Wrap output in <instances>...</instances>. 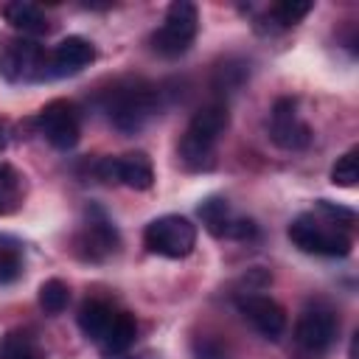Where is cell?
<instances>
[{
	"label": "cell",
	"instance_id": "1",
	"mask_svg": "<svg viewBox=\"0 0 359 359\" xmlns=\"http://www.w3.org/2000/svg\"><path fill=\"white\" fill-rule=\"evenodd\" d=\"M227 126H230V109L224 101H213V104H205L202 109H196L180 137V146H177L182 165L191 171H208L213 165L216 143L222 140Z\"/></svg>",
	"mask_w": 359,
	"mask_h": 359
},
{
	"label": "cell",
	"instance_id": "2",
	"mask_svg": "<svg viewBox=\"0 0 359 359\" xmlns=\"http://www.w3.org/2000/svg\"><path fill=\"white\" fill-rule=\"evenodd\" d=\"M157 109H160V93L151 84H143V81L118 87L107 101L109 121L123 135L140 132L157 115Z\"/></svg>",
	"mask_w": 359,
	"mask_h": 359
},
{
	"label": "cell",
	"instance_id": "3",
	"mask_svg": "<svg viewBox=\"0 0 359 359\" xmlns=\"http://www.w3.org/2000/svg\"><path fill=\"white\" fill-rule=\"evenodd\" d=\"M289 241L309 255H323V258H345L351 252V236L331 222H325L320 213H300L289 224Z\"/></svg>",
	"mask_w": 359,
	"mask_h": 359
},
{
	"label": "cell",
	"instance_id": "4",
	"mask_svg": "<svg viewBox=\"0 0 359 359\" xmlns=\"http://www.w3.org/2000/svg\"><path fill=\"white\" fill-rule=\"evenodd\" d=\"M199 31V11L191 0H174L163 17V25L151 34V50L165 56V59H177L182 56Z\"/></svg>",
	"mask_w": 359,
	"mask_h": 359
},
{
	"label": "cell",
	"instance_id": "5",
	"mask_svg": "<svg viewBox=\"0 0 359 359\" xmlns=\"http://www.w3.org/2000/svg\"><path fill=\"white\" fill-rule=\"evenodd\" d=\"M143 244L149 252H154L160 258H171V261L188 258L196 247V224L180 213L157 216L146 224Z\"/></svg>",
	"mask_w": 359,
	"mask_h": 359
},
{
	"label": "cell",
	"instance_id": "6",
	"mask_svg": "<svg viewBox=\"0 0 359 359\" xmlns=\"http://www.w3.org/2000/svg\"><path fill=\"white\" fill-rule=\"evenodd\" d=\"M0 76L8 84L42 81L48 79V50L28 36H14L0 42Z\"/></svg>",
	"mask_w": 359,
	"mask_h": 359
},
{
	"label": "cell",
	"instance_id": "7",
	"mask_svg": "<svg viewBox=\"0 0 359 359\" xmlns=\"http://www.w3.org/2000/svg\"><path fill=\"white\" fill-rule=\"evenodd\" d=\"M93 171L107 185H126L132 191H149L154 185V168H151V160L146 151H126L118 157H101Z\"/></svg>",
	"mask_w": 359,
	"mask_h": 359
},
{
	"label": "cell",
	"instance_id": "8",
	"mask_svg": "<svg viewBox=\"0 0 359 359\" xmlns=\"http://www.w3.org/2000/svg\"><path fill=\"white\" fill-rule=\"evenodd\" d=\"M36 126H39V135L59 151H70L81 135L79 109L73 101H65V98L45 104L36 115Z\"/></svg>",
	"mask_w": 359,
	"mask_h": 359
},
{
	"label": "cell",
	"instance_id": "9",
	"mask_svg": "<svg viewBox=\"0 0 359 359\" xmlns=\"http://www.w3.org/2000/svg\"><path fill=\"white\" fill-rule=\"evenodd\" d=\"M314 132L300 118L294 98H278L269 112V140L283 151H303L311 143Z\"/></svg>",
	"mask_w": 359,
	"mask_h": 359
},
{
	"label": "cell",
	"instance_id": "10",
	"mask_svg": "<svg viewBox=\"0 0 359 359\" xmlns=\"http://www.w3.org/2000/svg\"><path fill=\"white\" fill-rule=\"evenodd\" d=\"M337 331H339L337 314L320 303L303 309V314L294 323V339L309 353H320V351L331 348V342L337 339Z\"/></svg>",
	"mask_w": 359,
	"mask_h": 359
},
{
	"label": "cell",
	"instance_id": "11",
	"mask_svg": "<svg viewBox=\"0 0 359 359\" xmlns=\"http://www.w3.org/2000/svg\"><path fill=\"white\" fill-rule=\"evenodd\" d=\"M118 244H121V238H118L115 224L104 216L101 208H93L90 219L84 222L81 233L76 236V252L84 261H104L118 250Z\"/></svg>",
	"mask_w": 359,
	"mask_h": 359
},
{
	"label": "cell",
	"instance_id": "12",
	"mask_svg": "<svg viewBox=\"0 0 359 359\" xmlns=\"http://www.w3.org/2000/svg\"><path fill=\"white\" fill-rule=\"evenodd\" d=\"M241 317L264 337V339H278L286 331V311L278 300L258 294V292H247L236 300Z\"/></svg>",
	"mask_w": 359,
	"mask_h": 359
},
{
	"label": "cell",
	"instance_id": "13",
	"mask_svg": "<svg viewBox=\"0 0 359 359\" xmlns=\"http://www.w3.org/2000/svg\"><path fill=\"white\" fill-rule=\"evenodd\" d=\"M95 48L84 36H65L53 50H48V79H67L90 67Z\"/></svg>",
	"mask_w": 359,
	"mask_h": 359
},
{
	"label": "cell",
	"instance_id": "14",
	"mask_svg": "<svg viewBox=\"0 0 359 359\" xmlns=\"http://www.w3.org/2000/svg\"><path fill=\"white\" fill-rule=\"evenodd\" d=\"M314 8V3L309 0H280V3H272L255 22V28L261 34H275V31H283V28H292L297 25L309 11Z\"/></svg>",
	"mask_w": 359,
	"mask_h": 359
},
{
	"label": "cell",
	"instance_id": "15",
	"mask_svg": "<svg viewBox=\"0 0 359 359\" xmlns=\"http://www.w3.org/2000/svg\"><path fill=\"white\" fill-rule=\"evenodd\" d=\"M3 17H6V22H8L20 36H28V39H34V36H39V34H48V28H50L45 11H42L39 6H34V3H25V0L6 3V6H3Z\"/></svg>",
	"mask_w": 359,
	"mask_h": 359
},
{
	"label": "cell",
	"instance_id": "16",
	"mask_svg": "<svg viewBox=\"0 0 359 359\" xmlns=\"http://www.w3.org/2000/svg\"><path fill=\"white\" fill-rule=\"evenodd\" d=\"M115 314H118V309H112L109 303H104V300H87L81 306V311H79V328H81V334L87 339H93L95 345H101L107 339L112 323H115Z\"/></svg>",
	"mask_w": 359,
	"mask_h": 359
},
{
	"label": "cell",
	"instance_id": "17",
	"mask_svg": "<svg viewBox=\"0 0 359 359\" xmlns=\"http://www.w3.org/2000/svg\"><path fill=\"white\" fill-rule=\"evenodd\" d=\"M196 213H199V219H202V227H205L213 238H227V236H230V224H233L236 213L230 210V205H227L224 196H216V194H213V196H205V199L199 202Z\"/></svg>",
	"mask_w": 359,
	"mask_h": 359
},
{
	"label": "cell",
	"instance_id": "18",
	"mask_svg": "<svg viewBox=\"0 0 359 359\" xmlns=\"http://www.w3.org/2000/svg\"><path fill=\"white\" fill-rule=\"evenodd\" d=\"M25 199V177L11 165L0 163V216H11L20 210Z\"/></svg>",
	"mask_w": 359,
	"mask_h": 359
},
{
	"label": "cell",
	"instance_id": "19",
	"mask_svg": "<svg viewBox=\"0 0 359 359\" xmlns=\"http://www.w3.org/2000/svg\"><path fill=\"white\" fill-rule=\"evenodd\" d=\"M135 337H137V320H135V314H129V311H118L115 314V323H112V328H109V334H107V339L101 342V348L112 356V353H123V351H129L132 345H135Z\"/></svg>",
	"mask_w": 359,
	"mask_h": 359
},
{
	"label": "cell",
	"instance_id": "20",
	"mask_svg": "<svg viewBox=\"0 0 359 359\" xmlns=\"http://www.w3.org/2000/svg\"><path fill=\"white\" fill-rule=\"evenodd\" d=\"M0 359H45V353L31 334L8 331L0 337Z\"/></svg>",
	"mask_w": 359,
	"mask_h": 359
},
{
	"label": "cell",
	"instance_id": "21",
	"mask_svg": "<svg viewBox=\"0 0 359 359\" xmlns=\"http://www.w3.org/2000/svg\"><path fill=\"white\" fill-rule=\"evenodd\" d=\"M250 76V65L244 59H224L213 73V90L219 93H236Z\"/></svg>",
	"mask_w": 359,
	"mask_h": 359
},
{
	"label": "cell",
	"instance_id": "22",
	"mask_svg": "<svg viewBox=\"0 0 359 359\" xmlns=\"http://www.w3.org/2000/svg\"><path fill=\"white\" fill-rule=\"evenodd\" d=\"M67 303H70V289L65 280L50 278L39 286V309L45 314H62L67 309Z\"/></svg>",
	"mask_w": 359,
	"mask_h": 359
},
{
	"label": "cell",
	"instance_id": "23",
	"mask_svg": "<svg viewBox=\"0 0 359 359\" xmlns=\"http://www.w3.org/2000/svg\"><path fill=\"white\" fill-rule=\"evenodd\" d=\"M331 182L339 188H353L359 182V165H356V149H348L337 163L331 165Z\"/></svg>",
	"mask_w": 359,
	"mask_h": 359
},
{
	"label": "cell",
	"instance_id": "24",
	"mask_svg": "<svg viewBox=\"0 0 359 359\" xmlns=\"http://www.w3.org/2000/svg\"><path fill=\"white\" fill-rule=\"evenodd\" d=\"M314 213H320L325 222H331L334 227H339V230H345V233H348V230L356 224V213H353L351 208L334 205V202H328V199H317Z\"/></svg>",
	"mask_w": 359,
	"mask_h": 359
},
{
	"label": "cell",
	"instance_id": "25",
	"mask_svg": "<svg viewBox=\"0 0 359 359\" xmlns=\"http://www.w3.org/2000/svg\"><path fill=\"white\" fill-rule=\"evenodd\" d=\"M22 275V258L17 250H0V286L14 283Z\"/></svg>",
	"mask_w": 359,
	"mask_h": 359
},
{
	"label": "cell",
	"instance_id": "26",
	"mask_svg": "<svg viewBox=\"0 0 359 359\" xmlns=\"http://www.w3.org/2000/svg\"><path fill=\"white\" fill-rule=\"evenodd\" d=\"M6 143H8V132H6V123L0 121V151L6 149Z\"/></svg>",
	"mask_w": 359,
	"mask_h": 359
}]
</instances>
